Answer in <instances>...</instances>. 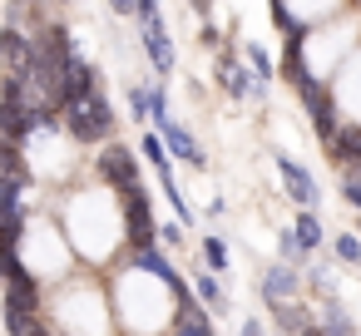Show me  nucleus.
<instances>
[{
    "mask_svg": "<svg viewBox=\"0 0 361 336\" xmlns=\"http://www.w3.org/2000/svg\"><path fill=\"white\" fill-rule=\"evenodd\" d=\"M60 124L70 129L75 144H104V139L114 134V104H109L99 89H90L85 99H70V104L60 109Z\"/></svg>",
    "mask_w": 361,
    "mask_h": 336,
    "instance_id": "1",
    "label": "nucleus"
},
{
    "mask_svg": "<svg viewBox=\"0 0 361 336\" xmlns=\"http://www.w3.org/2000/svg\"><path fill=\"white\" fill-rule=\"evenodd\" d=\"M25 94H30V89H25L16 75H6V85H0V139L25 144V139L35 134V104H30Z\"/></svg>",
    "mask_w": 361,
    "mask_h": 336,
    "instance_id": "2",
    "label": "nucleus"
},
{
    "mask_svg": "<svg viewBox=\"0 0 361 336\" xmlns=\"http://www.w3.org/2000/svg\"><path fill=\"white\" fill-rule=\"evenodd\" d=\"M119 193H124V237H129V252H134V247L159 242V223H154V208H149L144 183L134 178V183H129V188H119Z\"/></svg>",
    "mask_w": 361,
    "mask_h": 336,
    "instance_id": "3",
    "label": "nucleus"
},
{
    "mask_svg": "<svg viewBox=\"0 0 361 336\" xmlns=\"http://www.w3.org/2000/svg\"><path fill=\"white\" fill-rule=\"evenodd\" d=\"M297 94H302V109H307V119H312L317 139H322V144H331V134L341 129V124H336V99H331V89H326V85H317V80H302V85H297Z\"/></svg>",
    "mask_w": 361,
    "mask_h": 336,
    "instance_id": "4",
    "label": "nucleus"
},
{
    "mask_svg": "<svg viewBox=\"0 0 361 336\" xmlns=\"http://www.w3.org/2000/svg\"><path fill=\"white\" fill-rule=\"evenodd\" d=\"M94 173H99L109 188H129V183L139 178V158H134L129 144H104L99 158H94Z\"/></svg>",
    "mask_w": 361,
    "mask_h": 336,
    "instance_id": "5",
    "label": "nucleus"
},
{
    "mask_svg": "<svg viewBox=\"0 0 361 336\" xmlns=\"http://www.w3.org/2000/svg\"><path fill=\"white\" fill-rule=\"evenodd\" d=\"M218 80H223V89H228L238 104H247V94H252V99H267V85L252 80V70H247L243 60H233V55H218Z\"/></svg>",
    "mask_w": 361,
    "mask_h": 336,
    "instance_id": "6",
    "label": "nucleus"
},
{
    "mask_svg": "<svg viewBox=\"0 0 361 336\" xmlns=\"http://www.w3.org/2000/svg\"><path fill=\"white\" fill-rule=\"evenodd\" d=\"M277 173H282V188H287V198H292L297 208H317V203H322V193H317L312 173H307L297 158H287L282 149H277Z\"/></svg>",
    "mask_w": 361,
    "mask_h": 336,
    "instance_id": "7",
    "label": "nucleus"
},
{
    "mask_svg": "<svg viewBox=\"0 0 361 336\" xmlns=\"http://www.w3.org/2000/svg\"><path fill=\"white\" fill-rule=\"evenodd\" d=\"M139 35H144V50H149V60H154V70L159 75H173V45H169V35H164V15L154 11V15H139Z\"/></svg>",
    "mask_w": 361,
    "mask_h": 336,
    "instance_id": "8",
    "label": "nucleus"
},
{
    "mask_svg": "<svg viewBox=\"0 0 361 336\" xmlns=\"http://www.w3.org/2000/svg\"><path fill=\"white\" fill-rule=\"evenodd\" d=\"M282 40H287V50H282V65H277V70H282V75H287V85L297 89L302 80H312V70H307V55H302V40H307V25L297 20L292 30H282Z\"/></svg>",
    "mask_w": 361,
    "mask_h": 336,
    "instance_id": "9",
    "label": "nucleus"
},
{
    "mask_svg": "<svg viewBox=\"0 0 361 336\" xmlns=\"http://www.w3.org/2000/svg\"><path fill=\"white\" fill-rule=\"evenodd\" d=\"M159 139H164V144H169V154H173V158H183L188 168H208V158H203V149H198V139H193V134H188L183 124H173V119H164V124H159Z\"/></svg>",
    "mask_w": 361,
    "mask_h": 336,
    "instance_id": "10",
    "label": "nucleus"
},
{
    "mask_svg": "<svg viewBox=\"0 0 361 336\" xmlns=\"http://www.w3.org/2000/svg\"><path fill=\"white\" fill-rule=\"evenodd\" d=\"M25 60H30V40L16 25H0V70L25 85Z\"/></svg>",
    "mask_w": 361,
    "mask_h": 336,
    "instance_id": "11",
    "label": "nucleus"
},
{
    "mask_svg": "<svg viewBox=\"0 0 361 336\" xmlns=\"http://www.w3.org/2000/svg\"><path fill=\"white\" fill-rule=\"evenodd\" d=\"M267 306H272V326H277V331H307V336H317V331H322V326H317V321H312V316H307L292 297L267 301Z\"/></svg>",
    "mask_w": 361,
    "mask_h": 336,
    "instance_id": "12",
    "label": "nucleus"
},
{
    "mask_svg": "<svg viewBox=\"0 0 361 336\" xmlns=\"http://www.w3.org/2000/svg\"><path fill=\"white\" fill-rule=\"evenodd\" d=\"M173 331H178V336H213V321H208V311L198 306V297H188V301H178V316H173Z\"/></svg>",
    "mask_w": 361,
    "mask_h": 336,
    "instance_id": "13",
    "label": "nucleus"
},
{
    "mask_svg": "<svg viewBox=\"0 0 361 336\" xmlns=\"http://www.w3.org/2000/svg\"><path fill=\"white\" fill-rule=\"evenodd\" d=\"M292 292H297V272H292V262H277V267L262 272V301H282V297H292Z\"/></svg>",
    "mask_w": 361,
    "mask_h": 336,
    "instance_id": "14",
    "label": "nucleus"
},
{
    "mask_svg": "<svg viewBox=\"0 0 361 336\" xmlns=\"http://www.w3.org/2000/svg\"><path fill=\"white\" fill-rule=\"evenodd\" d=\"M336 163H346V168H361V129H336L331 134V144H322Z\"/></svg>",
    "mask_w": 361,
    "mask_h": 336,
    "instance_id": "15",
    "label": "nucleus"
},
{
    "mask_svg": "<svg viewBox=\"0 0 361 336\" xmlns=\"http://www.w3.org/2000/svg\"><path fill=\"white\" fill-rule=\"evenodd\" d=\"M0 316H6V326H11V331H30V336H40V331H45L40 311H30V306H16V301H0Z\"/></svg>",
    "mask_w": 361,
    "mask_h": 336,
    "instance_id": "16",
    "label": "nucleus"
},
{
    "mask_svg": "<svg viewBox=\"0 0 361 336\" xmlns=\"http://www.w3.org/2000/svg\"><path fill=\"white\" fill-rule=\"evenodd\" d=\"M292 237L312 252V247H322V218H317V208H302L297 218H292Z\"/></svg>",
    "mask_w": 361,
    "mask_h": 336,
    "instance_id": "17",
    "label": "nucleus"
},
{
    "mask_svg": "<svg viewBox=\"0 0 361 336\" xmlns=\"http://www.w3.org/2000/svg\"><path fill=\"white\" fill-rule=\"evenodd\" d=\"M139 154L154 163L159 183H169V178H173V163H169V154H164V139H159V134H144V139H139Z\"/></svg>",
    "mask_w": 361,
    "mask_h": 336,
    "instance_id": "18",
    "label": "nucleus"
},
{
    "mask_svg": "<svg viewBox=\"0 0 361 336\" xmlns=\"http://www.w3.org/2000/svg\"><path fill=\"white\" fill-rule=\"evenodd\" d=\"M193 297H198V306H208V311H223L228 306V297H223V287H218V277L203 267L198 272V282H193Z\"/></svg>",
    "mask_w": 361,
    "mask_h": 336,
    "instance_id": "19",
    "label": "nucleus"
},
{
    "mask_svg": "<svg viewBox=\"0 0 361 336\" xmlns=\"http://www.w3.org/2000/svg\"><path fill=\"white\" fill-rule=\"evenodd\" d=\"M203 267H208V272H228V242L213 237V232L203 237Z\"/></svg>",
    "mask_w": 361,
    "mask_h": 336,
    "instance_id": "20",
    "label": "nucleus"
},
{
    "mask_svg": "<svg viewBox=\"0 0 361 336\" xmlns=\"http://www.w3.org/2000/svg\"><path fill=\"white\" fill-rule=\"evenodd\" d=\"M247 70H252V80H262V85H267L277 65H272V55H267L262 45H247Z\"/></svg>",
    "mask_w": 361,
    "mask_h": 336,
    "instance_id": "21",
    "label": "nucleus"
},
{
    "mask_svg": "<svg viewBox=\"0 0 361 336\" xmlns=\"http://www.w3.org/2000/svg\"><path fill=\"white\" fill-rule=\"evenodd\" d=\"M144 119H154V124L169 119V94L164 89H144Z\"/></svg>",
    "mask_w": 361,
    "mask_h": 336,
    "instance_id": "22",
    "label": "nucleus"
},
{
    "mask_svg": "<svg viewBox=\"0 0 361 336\" xmlns=\"http://www.w3.org/2000/svg\"><path fill=\"white\" fill-rule=\"evenodd\" d=\"M322 326H326V331H341V336L356 331V321H351V316L341 311V301H331V297H326V321H322Z\"/></svg>",
    "mask_w": 361,
    "mask_h": 336,
    "instance_id": "23",
    "label": "nucleus"
},
{
    "mask_svg": "<svg viewBox=\"0 0 361 336\" xmlns=\"http://www.w3.org/2000/svg\"><path fill=\"white\" fill-rule=\"evenodd\" d=\"M331 247H336V257H341V262H351V267L361 262V237H351V232H341V237H336Z\"/></svg>",
    "mask_w": 361,
    "mask_h": 336,
    "instance_id": "24",
    "label": "nucleus"
},
{
    "mask_svg": "<svg viewBox=\"0 0 361 336\" xmlns=\"http://www.w3.org/2000/svg\"><path fill=\"white\" fill-rule=\"evenodd\" d=\"M277 242H282V262H292V267H297V262L307 257V247L292 237V228H282V237H277Z\"/></svg>",
    "mask_w": 361,
    "mask_h": 336,
    "instance_id": "25",
    "label": "nucleus"
},
{
    "mask_svg": "<svg viewBox=\"0 0 361 336\" xmlns=\"http://www.w3.org/2000/svg\"><path fill=\"white\" fill-rule=\"evenodd\" d=\"M198 45H203V50H223V30L213 25V15L203 20V30H198Z\"/></svg>",
    "mask_w": 361,
    "mask_h": 336,
    "instance_id": "26",
    "label": "nucleus"
},
{
    "mask_svg": "<svg viewBox=\"0 0 361 336\" xmlns=\"http://www.w3.org/2000/svg\"><path fill=\"white\" fill-rule=\"evenodd\" d=\"M341 193H346V203H351V208H361V168H351V173L341 178Z\"/></svg>",
    "mask_w": 361,
    "mask_h": 336,
    "instance_id": "27",
    "label": "nucleus"
},
{
    "mask_svg": "<svg viewBox=\"0 0 361 336\" xmlns=\"http://www.w3.org/2000/svg\"><path fill=\"white\" fill-rule=\"evenodd\" d=\"M159 237H164L169 247H178V242H183V228H178V223H164V228H159Z\"/></svg>",
    "mask_w": 361,
    "mask_h": 336,
    "instance_id": "28",
    "label": "nucleus"
},
{
    "mask_svg": "<svg viewBox=\"0 0 361 336\" xmlns=\"http://www.w3.org/2000/svg\"><path fill=\"white\" fill-rule=\"evenodd\" d=\"M109 11L114 15H134V0H109Z\"/></svg>",
    "mask_w": 361,
    "mask_h": 336,
    "instance_id": "29",
    "label": "nucleus"
},
{
    "mask_svg": "<svg viewBox=\"0 0 361 336\" xmlns=\"http://www.w3.org/2000/svg\"><path fill=\"white\" fill-rule=\"evenodd\" d=\"M188 6L198 11V20H208V15H213V0H188Z\"/></svg>",
    "mask_w": 361,
    "mask_h": 336,
    "instance_id": "30",
    "label": "nucleus"
},
{
    "mask_svg": "<svg viewBox=\"0 0 361 336\" xmlns=\"http://www.w3.org/2000/svg\"><path fill=\"white\" fill-rule=\"evenodd\" d=\"M356 267H361V262H356Z\"/></svg>",
    "mask_w": 361,
    "mask_h": 336,
    "instance_id": "31",
    "label": "nucleus"
}]
</instances>
